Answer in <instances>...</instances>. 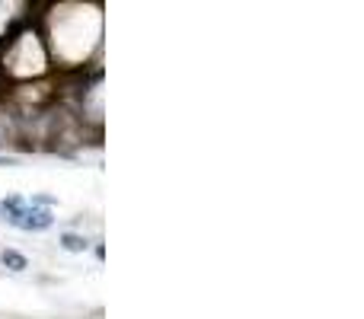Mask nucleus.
<instances>
[{"label":"nucleus","instance_id":"1","mask_svg":"<svg viewBox=\"0 0 364 319\" xmlns=\"http://www.w3.org/2000/svg\"><path fill=\"white\" fill-rule=\"evenodd\" d=\"M4 220H6L10 227H16V230H29V233H42V230H48V227L55 224L51 211H45V207H32L29 201H23L19 207L6 211Z\"/></svg>","mask_w":364,"mask_h":319},{"label":"nucleus","instance_id":"2","mask_svg":"<svg viewBox=\"0 0 364 319\" xmlns=\"http://www.w3.org/2000/svg\"><path fill=\"white\" fill-rule=\"evenodd\" d=\"M58 243H61L64 252H87L90 249V239L83 237V233H61Z\"/></svg>","mask_w":364,"mask_h":319},{"label":"nucleus","instance_id":"3","mask_svg":"<svg viewBox=\"0 0 364 319\" xmlns=\"http://www.w3.org/2000/svg\"><path fill=\"white\" fill-rule=\"evenodd\" d=\"M0 262H4V269H10V271H26L29 269V259H26L23 252H16V249H4L0 252Z\"/></svg>","mask_w":364,"mask_h":319},{"label":"nucleus","instance_id":"4","mask_svg":"<svg viewBox=\"0 0 364 319\" xmlns=\"http://www.w3.org/2000/svg\"><path fill=\"white\" fill-rule=\"evenodd\" d=\"M10 163H13L10 157H0V166H10Z\"/></svg>","mask_w":364,"mask_h":319},{"label":"nucleus","instance_id":"5","mask_svg":"<svg viewBox=\"0 0 364 319\" xmlns=\"http://www.w3.org/2000/svg\"><path fill=\"white\" fill-rule=\"evenodd\" d=\"M0 220H4V211H0Z\"/></svg>","mask_w":364,"mask_h":319}]
</instances>
